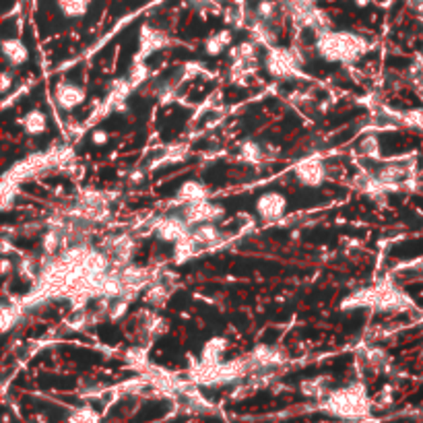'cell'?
<instances>
[{"label": "cell", "mask_w": 423, "mask_h": 423, "mask_svg": "<svg viewBox=\"0 0 423 423\" xmlns=\"http://www.w3.org/2000/svg\"><path fill=\"white\" fill-rule=\"evenodd\" d=\"M322 409L339 419H363L370 415V398L365 386L355 382L351 386L339 389L322 398Z\"/></svg>", "instance_id": "2"}, {"label": "cell", "mask_w": 423, "mask_h": 423, "mask_svg": "<svg viewBox=\"0 0 423 423\" xmlns=\"http://www.w3.org/2000/svg\"><path fill=\"white\" fill-rule=\"evenodd\" d=\"M147 75H149V70H147V66L141 62V58L132 64V68H130V72H128V77H126V81H128V85L134 89V87H139L145 79H147Z\"/></svg>", "instance_id": "26"}, {"label": "cell", "mask_w": 423, "mask_h": 423, "mask_svg": "<svg viewBox=\"0 0 423 423\" xmlns=\"http://www.w3.org/2000/svg\"><path fill=\"white\" fill-rule=\"evenodd\" d=\"M370 50V42L351 31H327L316 39V52L327 62L351 64Z\"/></svg>", "instance_id": "1"}, {"label": "cell", "mask_w": 423, "mask_h": 423, "mask_svg": "<svg viewBox=\"0 0 423 423\" xmlns=\"http://www.w3.org/2000/svg\"><path fill=\"white\" fill-rule=\"evenodd\" d=\"M2 54H4V58L11 62L13 66H23L25 62L30 61L27 46L21 39H17V37H8V39L2 42Z\"/></svg>", "instance_id": "12"}, {"label": "cell", "mask_w": 423, "mask_h": 423, "mask_svg": "<svg viewBox=\"0 0 423 423\" xmlns=\"http://www.w3.org/2000/svg\"><path fill=\"white\" fill-rule=\"evenodd\" d=\"M250 33H252V37H254V42L256 44H260V46H265V48H274V44H277V35H274V31L271 30V25L267 23V21H260V19H256L252 25H250Z\"/></svg>", "instance_id": "17"}, {"label": "cell", "mask_w": 423, "mask_h": 423, "mask_svg": "<svg viewBox=\"0 0 423 423\" xmlns=\"http://www.w3.org/2000/svg\"><path fill=\"white\" fill-rule=\"evenodd\" d=\"M329 382H331L329 376H316V378L303 380L302 384H300V391L308 398H324L327 394L331 393L329 391Z\"/></svg>", "instance_id": "15"}, {"label": "cell", "mask_w": 423, "mask_h": 423, "mask_svg": "<svg viewBox=\"0 0 423 423\" xmlns=\"http://www.w3.org/2000/svg\"><path fill=\"white\" fill-rule=\"evenodd\" d=\"M85 89L81 85H75L70 81H61L56 85V91H54V99L56 103L61 106L62 110H75L79 108L83 101H85Z\"/></svg>", "instance_id": "10"}, {"label": "cell", "mask_w": 423, "mask_h": 423, "mask_svg": "<svg viewBox=\"0 0 423 423\" xmlns=\"http://www.w3.org/2000/svg\"><path fill=\"white\" fill-rule=\"evenodd\" d=\"M198 246H201V244L192 238V234H188L186 238H182L180 242H176V250H174L176 260H178V263H186L188 258H192V256L198 252Z\"/></svg>", "instance_id": "22"}, {"label": "cell", "mask_w": 423, "mask_h": 423, "mask_svg": "<svg viewBox=\"0 0 423 423\" xmlns=\"http://www.w3.org/2000/svg\"><path fill=\"white\" fill-rule=\"evenodd\" d=\"M248 362L252 365V372H263V370H272L279 367L285 362V353L277 347H269V345H258L250 355Z\"/></svg>", "instance_id": "9"}, {"label": "cell", "mask_w": 423, "mask_h": 423, "mask_svg": "<svg viewBox=\"0 0 423 423\" xmlns=\"http://www.w3.org/2000/svg\"><path fill=\"white\" fill-rule=\"evenodd\" d=\"M360 151L363 153V157L372 159V161H382V147L376 134H367L363 137L360 143Z\"/></svg>", "instance_id": "23"}, {"label": "cell", "mask_w": 423, "mask_h": 423, "mask_svg": "<svg viewBox=\"0 0 423 423\" xmlns=\"http://www.w3.org/2000/svg\"><path fill=\"white\" fill-rule=\"evenodd\" d=\"M17 318H19V308H17V305H15V308L4 305V308H2V331H4V333L11 331V329L17 324Z\"/></svg>", "instance_id": "31"}, {"label": "cell", "mask_w": 423, "mask_h": 423, "mask_svg": "<svg viewBox=\"0 0 423 423\" xmlns=\"http://www.w3.org/2000/svg\"><path fill=\"white\" fill-rule=\"evenodd\" d=\"M21 126H23L25 134H30V137H39V134H44L46 128H48L46 114L39 112V110H33V112H30V114L21 120Z\"/></svg>", "instance_id": "20"}, {"label": "cell", "mask_w": 423, "mask_h": 423, "mask_svg": "<svg viewBox=\"0 0 423 423\" xmlns=\"http://www.w3.org/2000/svg\"><path fill=\"white\" fill-rule=\"evenodd\" d=\"M285 211H287V198L281 192H267L256 201V215L267 223L279 221Z\"/></svg>", "instance_id": "7"}, {"label": "cell", "mask_w": 423, "mask_h": 423, "mask_svg": "<svg viewBox=\"0 0 423 423\" xmlns=\"http://www.w3.org/2000/svg\"><path fill=\"white\" fill-rule=\"evenodd\" d=\"M8 272H11V260L2 258V277H8Z\"/></svg>", "instance_id": "34"}, {"label": "cell", "mask_w": 423, "mask_h": 423, "mask_svg": "<svg viewBox=\"0 0 423 423\" xmlns=\"http://www.w3.org/2000/svg\"><path fill=\"white\" fill-rule=\"evenodd\" d=\"M182 217L188 221L190 227L201 225V223H217L219 219L225 217V209L221 205L209 203L207 198L196 201V203H188L182 211Z\"/></svg>", "instance_id": "5"}, {"label": "cell", "mask_w": 423, "mask_h": 423, "mask_svg": "<svg viewBox=\"0 0 423 423\" xmlns=\"http://www.w3.org/2000/svg\"><path fill=\"white\" fill-rule=\"evenodd\" d=\"M353 2H355V4H358L360 8H363V6H370V4H372L374 0H353Z\"/></svg>", "instance_id": "35"}, {"label": "cell", "mask_w": 423, "mask_h": 423, "mask_svg": "<svg viewBox=\"0 0 423 423\" xmlns=\"http://www.w3.org/2000/svg\"><path fill=\"white\" fill-rule=\"evenodd\" d=\"M296 178L302 186H310V188H316V186L324 184V180H327L324 163L320 159H314V157L302 159L296 165Z\"/></svg>", "instance_id": "8"}, {"label": "cell", "mask_w": 423, "mask_h": 423, "mask_svg": "<svg viewBox=\"0 0 423 423\" xmlns=\"http://www.w3.org/2000/svg\"><path fill=\"white\" fill-rule=\"evenodd\" d=\"M58 8L64 17L68 19H79L85 17L89 11V0H58Z\"/></svg>", "instance_id": "21"}, {"label": "cell", "mask_w": 423, "mask_h": 423, "mask_svg": "<svg viewBox=\"0 0 423 423\" xmlns=\"http://www.w3.org/2000/svg\"><path fill=\"white\" fill-rule=\"evenodd\" d=\"M358 303H367V305H372L376 310H384V312L411 308L409 298L396 287H380L376 291H367V293H363V298Z\"/></svg>", "instance_id": "4"}, {"label": "cell", "mask_w": 423, "mask_h": 423, "mask_svg": "<svg viewBox=\"0 0 423 423\" xmlns=\"http://www.w3.org/2000/svg\"><path fill=\"white\" fill-rule=\"evenodd\" d=\"M91 141H93V145L101 147V145H108V141H110V134H108L103 128H95V130H93V134H91Z\"/></svg>", "instance_id": "32"}, {"label": "cell", "mask_w": 423, "mask_h": 423, "mask_svg": "<svg viewBox=\"0 0 423 423\" xmlns=\"http://www.w3.org/2000/svg\"><path fill=\"white\" fill-rule=\"evenodd\" d=\"M128 302H130V300H126V298L112 300V303L108 305V314H110V318H112V320H120L122 316L128 312Z\"/></svg>", "instance_id": "30"}, {"label": "cell", "mask_w": 423, "mask_h": 423, "mask_svg": "<svg viewBox=\"0 0 423 423\" xmlns=\"http://www.w3.org/2000/svg\"><path fill=\"white\" fill-rule=\"evenodd\" d=\"M232 39H234L232 30L217 31V33H213L211 37L205 42V52H207L209 56H219L227 46H232Z\"/></svg>", "instance_id": "18"}, {"label": "cell", "mask_w": 423, "mask_h": 423, "mask_svg": "<svg viewBox=\"0 0 423 423\" xmlns=\"http://www.w3.org/2000/svg\"><path fill=\"white\" fill-rule=\"evenodd\" d=\"M176 194H178V201L188 205V203H196V201L207 198V196H209V190H207V186H205L203 182L188 180L182 184Z\"/></svg>", "instance_id": "13"}, {"label": "cell", "mask_w": 423, "mask_h": 423, "mask_svg": "<svg viewBox=\"0 0 423 423\" xmlns=\"http://www.w3.org/2000/svg\"><path fill=\"white\" fill-rule=\"evenodd\" d=\"M389 355H386V351L384 349H380V347H372V349H367L365 351V363L372 367V370H376V372H382L386 365H389Z\"/></svg>", "instance_id": "24"}, {"label": "cell", "mask_w": 423, "mask_h": 423, "mask_svg": "<svg viewBox=\"0 0 423 423\" xmlns=\"http://www.w3.org/2000/svg\"><path fill=\"white\" fill-rule=\"evenodd\" d=\"M238 157H240V161H244V163L258 165V163H263V161L267 159V153H265L260 143L248 139V141H242V143H240V153H238Z\"/></svg>", "instance_id": "16"}, {"label": "cell", "mask_w": 423, "mask_h": 423, "mask_svg": "<svg viewBox=\"0 0 423 423\" xmlns=\"http://www.w3.org/2000/svg\"><path fill=\"white\" fill-rule=\"evenodd\" d=\"M227 351V339L225 336H213L205 343L203 353H201V362L205 363H219L223 362V355Z\"/></svg>", "instance_id": "14"}, {"label": "cell", "mask_w": 423, "mask_h": 423, "mask_svg": "<svg viewBox=\"0 0 423 423\" xmlns=\"http://www.w3.org/2000/svg\"><path fill=\"white\" fill-rule=\"evenodd\" d=\"M274 15H277V4H274L272 0H260V2L256 4V11H254V17H256V19L271 23L272 19H274Z\"/></svg>", "instance_id": "27"}, {"label": "cell", "mask_w": 423, "mask_h": 423, "mask_svg": "<svg viewBox=\"0 0 423 423\" xmlns=\"http://www.w3.org/2000/svg\"><path fill=\"white\" fill-rule=\"evenodd\" d=\"M68 423H101V417L91 407H79L68 415Z\"/></svg>", "instance_id": "25"}, {"label": "cell", "mask_w": 423, "mask_h": 423, "mask_svg": "<svg viewBox=\"0 0 423 423\" xmlns=\"http://www.w3.org/2000/svg\"><path fill=\"white\" fill-rule=\"evenodd\" d=\"M168 42H170V39H168V35H165L163 31L145 25V27L141 30V56H139V58L143 61L145 56H149L153 52L165 48Z\"/></svg>", "instance_id": "11"}, {"label": "cell", "mask_w": 423, "mask_h": 423, "mask_svg": "<svg viewBox=\"0 0 423 423\" xmlns=\"http://www.w3.org/2000/svg\"><path fill=\"white\" fill-rule=\"evenodd\" d=\"M192 238L201 246H213L215 242H219L221 238V232L215 223H201V225H194L192 227Z\"/></svg>", "instance_id": "19"}, {"label": "cell", "mask_w": 423, "mask_h": 423, "mask_svg": "<svg viewBox=\"0 0 423 423\" xmlns=\"http://www.w3.org/2000/svg\"><path fill=\"white\" fill-rule=\"evenodd\" d=\"M168 298H170V293H168L165 285H153L147 289V296H145V300L151 305H163L168 302Z\"/></svg>", "instance_id": "29"}, {"label": "cell", "mask_w": 423, "mask_h": 423, "mask_svg": "<svg viewBox=\"0 0 423 423\" xmlns=\"http://www.w3.org/2000/svg\"><path fill=\"white\" fill-rule=\"evenodd\" d=\"M62 244V232L61 229H50L46 236H44V242H42V248H44V252L46 254H54L58 248H61Z\"/></svg>", "instance_id": "28"}, {"label": "cell", "mask_w": 423, "mask_h": 423, "mask_svg": "<svg viewBox=\"0 0 423 423\" xmlns=\"http://www.w3.org/2000/svg\"><path fill=\"white\" fill-rule=\"evenodd\" d=\"M267 70L271 72L274 79H293L300 77L303 58L296 50H281V48H271L267 54Z\"/></svg>", "instance_id": "3"}, {"label": "cell", "mask_w": 423, "mask_h": 423, "mask_svg": "<svg viewBox=\"0 0 423 423\" xmlns=\"http://www.w3.org/2000/svg\"><path fill=\"white\" fill-rule=\"evenodd\" d=\"M11 85H13V75H11V70H4L0 75V93H8Z\"/></svg>", "instance_id": "33"}, {"label": "cell", "mask_w": 423, "mask_h": 423, "mask_svg": "<svg viewBox=\"0 0 423 423\" xmlns=\"http://www.w3.org/2000/svg\"><path fill=\"white\" fill-rule=\"evenodd\" d=\"M155 236L161 240V242H180L182 238H186L192 227L188 225V221L184 217H163L155 223L153 227Z\"/></svg>", "instance_id": "6"}]
</instances>
